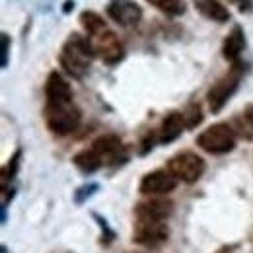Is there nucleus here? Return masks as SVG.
<instances>
[{
    "instance_id": "1",
    "label": "nucleus",
    "mask_w": 253,
    "mask_h": 253,
    "mask_svg": "<svg viewBox=\"0 0 253 253\" xmlns=\"http://www.w3.org/2000/svg\"><path fill=\"white\" fill-rule=\"evenodd\" d=\"M94 57L95 51L92 39H86L80 33H72L64 41L61 55H59V63L64 68V72L70 74L72 78H84L92 66Z\"/></svg>"
},
{
    "instance_id": "2",
    "label": "nucleus",
    "mask_w": 253,
    "mask_h": 253,
    "mask_svg": "<svg viewBox=\"0 0 253 253\" xmlns=\"http://www.w3.org/2000/svg\"><path fill=\"white\" fill-rule=\"evenodd\" d=\"M244 72H246V66L242 61H238L211 86V90L207 94V101H209V109L212 113H220L222 107L230 101L232 95L236 94V90L240 88V82L244 78Z\"/></svg>"
},
{
    "instance_id": "3",
    "label": "nucleus",
    "mask_w": 253,
    "mask_h": 253,
    "mask_svg": "<svg viewBox=\"0 0 253 253\" xmlns=\"http://www.w3.org/2000/svg\"><path fill=\"white\" fill-rule=\"evenodd\" d=\"M43 115H45V123L49 126V130L59 136H66V134L74 132L82 121V113L74 103H68V105L45 103Z\"/></svg>"
},
{
    "instance_id": "4",
    "label": "nucleus",
    "mask_w": 253,
    "mask_h": 253,
    "mask_svg": "<svg viewBox=\"0 0 253 253\" xmlns=\"http://www.w3.org/2000/svg\"><path fill=\"white\" fill-rule=\"evenodd\" d=\"M197 144L209 154H228L236 146V132L228 123H216L197 136Z\"/></svg>"
},
{
    "instance_id": "5",
    "label": "nucleus",
    "mask_w": 253,
    "mask_h": 253,
    "mask_svg": "<svg viewBox=\"0 0 253 253\" xmlns=\"http://www.w3.org/2000/svg\"><path fill=\"white\" fill-rule=\"evenodd\" d=\"M168 169L173 173V177H175L177 181L195 183V181H199L201 175L205 173L207 164H205V160L201 158L199 154L185 150V152H179V154H175L173 158H169Z\"/></svg>"
},
{
    "instance_id": "6",
    "label": "nucleus",
    "mask_w": 253,
    "mask_h": 253,
    "mask_svg": "<svg viewBox=\"0 0 253 253\" xmlns=\"http://www.w3.org/2000/svg\"><path fill=\"white\" fill-rule=\"evenodd\" d=\"M92 45H94L95 55L107 64H117L119 61H123L125 57V47L119 41V37L109 30H103L101 33H97L92 37Z\"/></svg>"
},
{
    "instance_id": "7",
    "label": "nucleus",
    "mask_w": 253,
    "mask_h": 253,
    "mask_svg": "<svg viewBox=\"0 0 253 253\" xmlns=\"http://www.w3.org/2000/svg\"><path fill=\"white\" fill-rule=\"evenodd\" d=\"M105 12L121 28H134L142 20V8L134 0H109Z\"/></svg>"
},
{
    "instance_id": "8",
    "label": "nucleus",
    "mask_w": 253,
    "mask_h": 253,
    "mask_svg": "<svg viewBox=\"0 0 253 253\" xmlns=\"http://www.w3.org/2000/svg\"><path fill=\"white\" fill-rule=\"evenodd\" d=\"M92 150L99 156L103 166H117L121 160L126 158L125 144L117 134H103L95 138Z\"/></svg>"
},
{
    "instance_id": "9",
    "label": "nucleus",
    "mask_w": 253,
    "mask_h": 253,
    "mask_svg": "<svg viewBox=\"0 0 253 253\" xmlns=\"http://www.w3.org/2000/svg\"><path fill=\"white\" fill-rule=\"evenodd\" d=\"M177 187V179L169 169H156L142 177L138 191L142 195H168Z\"/></svg>"
},
{
    "instance_id": "10",
    "label": "nucleus",
    "mask_w": 253,
    "mask_h": 253,
    "mask_svg": "<svg viewBox=\"0 0 253 253\" xmlns=\"http://www.w3.org/2000/svg\"><path fill=\"white\" fill-rule=\"evenodd\" d=\"M168 226L166 222L138 220L134 226V242L142 246H158L168 240Z\"/></svg>"
},
{
    "instance_id": "11",
    "label": "nucleus",
    "mask_w": 253,
    "mask_h": 253,
    "mask_svg": "<svg viewBox=\"0 0 253 253\" xmlns=\"http://www.w3.org/2000/svg\"><path fill=\"white\" fill-rule=\"evenodd\" d=\"M45 95H47L49 105H68V103H72V88L63 78V74L57 72V70H53L47 76Z\"/></svg>"
},
{
    "instance_id": "12",
    "label": "nucleus",
    "mask_w": 253,
    "mask_h": 253,
    "mask_svg": "<svg viewBox=\"0 0 253 253\" xmlns=\"http://www.w3.org/2000/svg\"><path fill=\"white\" fill-rule=\"evenodd\" d=\"M173 212V203L164 199H150L144 203H138L134 209L136 220H156L164 222Z\"/></svg>"
},
{
    "instance_id": "13",
    "label": "nucleus",
    "mask_w": 253,
    "mask_h": 253,
    "mask_svg": "<svg viewBox=\"0 0 253 253\" xmlns=\"http://www.w3.org/2000/svg\"><path fill=\"white\" fill-rule=\"evenodd\" d=\"M246 49V35H244V28L242 26H234L232 32L228 33V37L222 43V57L228 63H238L242 53Z\"/></svg>"
},
{
    "instance_id": "14",
    "label": "nucleus",
    "mask_w": 253,
    "mask_h": 253,
    "mask_svg": "<svg viewBox=\"0 0 253 253\" xmlns=\"http://www.w3.org/2000/svg\"><path fill=\"white\" fill-rule=\"evenodd\" d=\"M185 128L187 126H185V121H183V115L177 113V111H171L169 115L164 117L162 126H160V134H158L160 144H169V142L177 140Z\"/></svg>"
},
{
    "instance_id": "15",
    "label": "nucleus",
    "mask_w": 253,
    "mask_h": 253,
    "mask_svg": "<svg viewBox=\"0 0 253 253\" xmlns=\"http://www.w3.org/2000/svg\"><path fill=\"white\" fill-rule=\"evenodd\" d=\"M195 8L207 20H212V22H218V24H224V22L230 20V10L222 4L220 0H195Z\"/></svg>"
},
{
    "instance_id": "16",
    "label": "nucleus",
    "mask_w": 253,
    "mask_h": 253,
    "mask_svg": "<svg viewBox=\"0 0 253 253\" xmlns=\"http://www.w3.org/2000/svg\"><path fill=\"white\" fill-rule=\"evenodd\" d=\"M72 162H74V166H76L82 173H94V171H97V169L103 166L101 160H99V156L95 154L92 148H90V150H82V152H78V154L72 158Z\"/></svg>"
},
{
    "instance_id": "17",
    "label": "nucleus",
    "mask_w": 253,
    "mask_h": 253,
    "mask_svg": "<svg viewBox=\"0 0 253 253\" xmlns=\"http://www.w3.org/2000/svg\"><path fill=\"white\" fill-rule=\"evenodd\" d=\"M80 24H82V28L86 30V33H90L92 37L105 30V20H103L99 14L92 12V10H84V12L80 14Z\"/></svg>"
},
{
    "instance_id": "18",
    "label": "nucleus",
    "mask_w": 253,
    "mask_h": 253,
    "mask_svg": "<svg viewBox=\"0 0 253 253\" xmlns=\"http://www.w3.org/2000/svg\"><path fill=\"white\" fill-rule=\"evenodd\" d=\"M146 2L152 4L160 12L168 14V16H181V14H185L183 0H146Z\"/></svg>"
},
{
    "instance_id": "19",
    "label": "nucleus",
    "mask_w": 253,
    "mask_h": 253,
    "mask_svg": "<svg viewBox=\"0 0 253 253\" xmlns=\"http://www.w3.org/2000/svg\"><path fill=\"white\" fill-rule=\"evenodd\" d=\"M181 115H183V121H185L187 128H193V126H197L203 121V111H201L199 103H189Z\"/></svg>"
},
{
    "instance_id": "20",
    "label": "nucleus",
    "mask_w": 253,
    "mask_h": 253,
    "mask_svg": "<svg viewBox=\"0 0 253 253\" xmlns=\"http://www.w3.org/2000/svg\"><path fill=\"white\" fill-rule=\"evenodd\" d=\"M20 158H22V150H16L14 156L10 158V162L6 164L4 171H2V187H6L8 179H14V175L18 173V168H20Z\"/></svg>"
},
{
    "instance_id": "21",
    "label": "nucleus",
    "mask_w": 253,
    "mask_h": 253,
    "mask_svg": "<svg viewBox=\"0 0 253 253\" xmlns=\"http://www.w3.org/2000/svg\"><path fill=\"white\" fill-rule=\"evenodd\" d=\"M95 191H97V183L84 185V187H80V189L76 191V195H74V201H76V203H84V201H86V197H92Z\"/></svg>"
},
{
    "instance_id": "22",
    "label": "nucleus",
    "mask_w": 253,
    "mask_h": 253,
    "mask_svg": "<svg viewBox=\"0 0 253 253\" xmlns=\"http://www.w3.org/2000/svg\"><path fill=\"white\" fill-rule=\"evenodd\" d=\"M8 53H10V35L8 33H2V68L8 66Z\"/></svg>"
},
{
    "instance_id": "23",
    "label": "nucleus",
    "mask_w": 253,
    "mask_h": 253,
    "mask_svg": "<svg viewBox=\"0 0 253 253\" xmlns=\"http://www.w3.org/2000/svg\"><path fill=\"white\" fill-rule=\"evenodd\" d=\"M154 146V132H148L144 138H142V148H140V154H148Z\"/></svg>"
},
{
    "instance_id": "24",
    "label": "nucleus",
    "mask_w": 253,
    "mask_h": 253,
    "mask_svg": "<svg viewBox=\"0 0 253 253\" xmlns=\"http://www.w3.org/2000/svg\"><path fill=\"white\" fill-rule=\"evenodd\" d=\"M230 4H236L240 12H252L253 10V0H228Z\"/></svg>"
},
{
    "instance_id": "25",
    "label": "nucleus",
    "mask_w": 253,
    "mask_h": 253,
    "mask_svg": "<svg viewBox=\"0 0 253 253\" xmlns=\"http://www.w3.org/2000/svg\"><path fill=\"white\" fill-rule=\"evenodd\" d=\"M244 117L248 119V123L253 126V105H248L246 107V111H244Z\"/></svg>"
},
{
    "instance_id": "26",
    "label": "nucleus",
    "mask_w": 253,
    "mask_h": 253,
    "mask_svg": "<svg viewBox=\"0 0 253 253\" xmlns=\"http://www.w3.org/2000/svg\"><path fill=\"white\" fill-rule=\"evenodd\" d=\"M70 10H74V0H66V2H64L63 12H64V14H68Z\"/></svg>"
}]
</instances>
